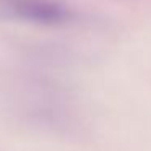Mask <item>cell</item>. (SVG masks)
<instances>
[{
    "label": "cell",
    "instance_id": "obj_1",
    "mask_svg": "<svg viewBox=\"0 0 151 151\" xmlns=\"http://www.w3.org/2000/svg\"><path fill=\"white\" fill-rule=\"evenodd\" d=\"M7 15L39 26H65L76 20V13L59 0H0Z\"/></svg>",
    "mask_w": 151,
    "mask_h": 151
}]
</instances>
